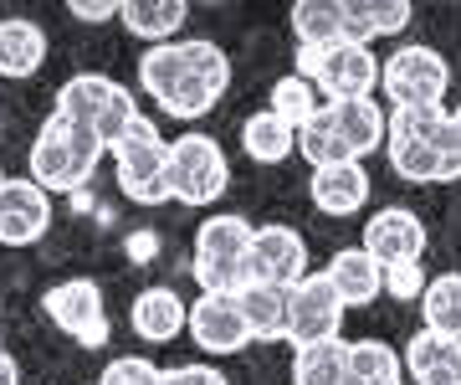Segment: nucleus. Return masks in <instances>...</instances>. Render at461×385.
<instances>
[{
    "instance_id": "obj_1",
    "label": "nucleus",
    "mask_w": 461,
    "mask_h": 385,
    "mask_svg": "<svg viewBox=\"0 0 461 385\" xmlns=\"http://www.w3.org/2000/svg\"><path fill=\"white\" fill-rule=\"evenodd\" d=\"M139 87L159 103L169 118H200L226 98L230 87V57L205 36L190 41H169V47H149L139 57Z\"/></svg>"
},
{
    "instance_id": "obj_2",
    "label": "nucleus",
    "mask_w": 461,
    "mask_h": 385,
    "mask_svg": "<svg viewBox=\"0 0 461 385\" xmlns=\"http://www.w3.org/2000/svg\"><path fill=\"white\" fill-rule=\"evenodd\" d=\"M390 170L411 185L461 180V134L446 108H390Z\"/></svg>"
},
{
    "instance_id": "obj_3",
    "label": "nucleus",
    "mask_w": 461,
    "mask_h": 385,
    "mask_svg": "<svg viewBox=\"0 0 461 385\" xmlns=\"http://www.w3.org/2000/svg\"><path fill=\"white\" fill-rule=\"evenodd\" d=\"M98 160H103V139L93 129H77V124L57 118V114H47V124L36 129L32 154H26L32 180L41 190H57V196H77L93 180Z\"/></svg>"
},
{
    "instance_id": "obj_4",
    "label": "nucleus",
    "mask_w": 461,
    "mask_h": 385,
    "mask_svg": "<svg viewBox=\"0 0 461 385\" xmlns=\"http://www.w3.org/2000/svg\"><path fill=\"white\" fill-rule=\"evenodd\" d=\"M251 226L247 216L236 211H215V216L200 221L195 232V278H200V293H241L251 283Z\"/></svg>"
},
{
    "instance_id": "obj_5",
    "label": "nucleus",
    "mask_w": 461,
    "mask_h": 385,
    "mask_svg": "<svg viewBox=\"0 0 461 385\" xmlns=\"http://www.w3.org/2000/svg\"><path fill=\"white\" fill-rule=\"evenodd\" d=\"M118 160V190L139 206H165L175 201L169 190V139H159V124L149 114H139L123 129V139L113 144Z\"/></svg>"
},
{
    "instance_id": "obj_6",
    "label": "nucleus",
    "mask_w": 461,
    "mask_h": 385,
    "mask_svg": "<svg viewBox=\"0 0 461 385\" xmlns=\"http://www.w3.org/2000/svg\"><path fill=\"white\" fill-rule=\"evenodd\" d=\"M230 185L226 150L211 134H180L169 139V190L180 206H215Z\"/></svg>"
},
{
    "instance_id": "obj_7",
    "label": "nucleus",
    "mask_w": 461,
    "mask_h": 385,
    "mask_svg": "<svg viewBox=\"0 0 461 385\" xmlns=\"http://www.w3.org/2000/svg\"><path fill=\"white\" fill-rule=\"evenodd\" d=\"M379 87L390 93L395 108H446V87H451V68L436 47H400L390 62H384V78Z\"/></svg>"
},
{
    "instance_id": "obj_8",
    "label": "nucleus",
    "mask_w": 461,
    "mask_h": 385,
    "mask_svg": "<svg viewBox=\"0 0 461 385\" xmlns=\"http://www.w3.org/2000/svg\"><path fill=\"white\" fill-rule=\"evenodd\" d=\"M41 314H47L67 339H77L83 350H103L108 335H113L108 308H103V283H93V278L51 283L47 293H41Z\"/></svg>"
},
{
    "instance_id": "obj_9",
    "label": "nucleus",
    "mask_w": 461,
    "mask_h": 385,
    "mask_svg": "<svg viewBox=\"0 0 461 385\" xmlns=\"http://www.w3.org/2000/svg\"><path fill=\"white\" fill-rule=\"evenodd\" d=\"M344 298L333 293L329 272H308L303 283L293 288V318H287V344L303 350V344H323V339H339L344 329Z\"/></svg>"
},
{
    "instance_id": "obj_10",
    "label": "nucleus",
    "mask_w": 461,
    "mask_h": 385,
    "mask_svg": "<svg viewBox=\"0 0 461 385\" xmlns=\"http://www.w3.org/2000/svg\"><path fill=\"white\" fill-rule=\"evenodd\" d=\"M426 221L405 211V206H384L364 221V242L359 247L375 257L379 268H405V262H420L426 257Z\"/></svg>"
},
{
    "instance_id": "obj_11",
    "label": "nucleus",
    "mask_w": 461,
    "mask_h": 385,
    "mask_svg": "<svg viewBox=\"0 0 461 385\" xmlns=\"http://www.w3.org/2000/svg\"><path fill=\"white\" fill-rule=\"evenodd\" d=\"M379 78H384V62L375 51L359 47V41H339V47L323 51V68H318L313 87H323L329 103H354V98H375Z\"/></svg>"
},
{
    "instance_id": "obj_12",
    "label": "nucleus",
    "mask_w": 461,
    "mask_h": 385,
    "mask_svg": "<svg viewBox=\"0 0 461 385\" xmlns=\"http://www.w3.org/2000/svg\"><path fill=\"white\" fill-rule=\"evenodd\" d=\"M185 335L195 339V350H205V354H241L251 344V329H247V318H241L236 293H200L190 303Z\"/></svg>"
},
{
    "instance_id": "obj_13",
    "label": "nucleus",
    "mask_w": 461,
    "mask_h": 385,
    "mask_svg": "<svg viewBox=\"0 0 461 385\" xmlns=\"http://www.w3.org/2000/svg\"><path fill=\"white\" fill-rule=\"evenodd\" d=\"M251 283H272V288H297L308 278V242L293 226H257L251 236Z\"/></svg>"
},
{
    "instance_id": "obj_14",
    "label": "nucleus",
    "mask_w": 461,
    "mask_h": 385,
    "mask_svg": "<svg viewBox=\"0 0 461 385\" xmlns=\"http://www.w3.org/2000/svg\"><path fill=\"white\" fill-rule=\"evenodd\" d=\"M51 226V190L26 175V180L0 185V247H32Z\"/></svg>"
},
{
    "instance_id": "obj_15",
    "label": "nucleus",
    "mask_w": 461,
    "mask_h": 385,
    "mask_svg": "<svg viewBox=\"0 0 461 385\" xmlns=\"http://www.w3.org/2000/svg\"><path fill=\"white\" fill-rule=\"evenodd\" d=\"M123 93V83H113L108 72H77V78H67L57 87V108L51 114L67 118V124H77V129H93L98 134L103 114L113 108V98Z\"/></svg>"
},
{
    "instance_id": "obj_16",
    "label": "nucleus",
    "mask_w": 461,
    "mask_h": 385,
    "mask_svg": "<svg viewBox=\"0 0 461 385\" xmlns=\"http://www.w3.org/2000/svg\"><path fill=\"white\" fill-rule=\"evenodd\" d=\"M129 324L133 335L144 339V344H169V339L185 335V324H190V303L175 293V288H144L129 308Z\"/></svg>"
},
{
    "instance_id": "obj_17",
    "label": "nucleus",
    "mask_w": 461,
    "mask_h": 385,
    "mask_svg": "<svg viewBox=\"0 0 461 385\" xmlns=\"http://www.w3.org/2000/svg\"><path fill=\"white\" fill-rule=\"evenodd\" d=\"M329 118H333V129H339V139H344L348 160H359V165H364V154L384 150V139H390V114L375 98L329 103Z\"/></svg>"
},
{
    "instance_id": "obj_18",
    "label": "nucleus",
    "mask_w": 461,
    "mask_h": 385,
    "mask_svg": "<svg viewBox=\"0 0 461 385\" xmlns=\"http://www.w3.org/2000/svg\"><path fill=\"white\" fill-rule=\"evenodd\" d=\"M308 196H313V206L323 216H354V211H364V201H369V170H364L359 160L313 170Z\"/></svg>"
},
{
    "instance_id": "obj_19",
    "label": "nucleus",
    "mask_w": 461,
    "mask_h": 385,
    "mask_svg": "<svg viewBox=\"0 0 461 385\" xmlns=\"http://www.w3.org/2000/svg\"><path fill=\"white\" fill-rule=\"evenodd\" d=\"M323 272H329L333 293L344 298V308H369V303L384 293V268H379L364 247H339Z\"/></svg>"
},
{
    "instance_id": "obj_20",
    "label": "nucleus",
    "mask_w": 461,
    "mask_h": 385,
    "mask_svg": "<svg viewBox=\"0 0 461 385\" xmlns=\"http://www.w3.org/2000/svg\"><path fill=\"white\" fill-rule=\"evenodd\" d=\"M241 318H247L251 339L262 344H282L287 339V318H293V288H272V283H247L236 293Z\"/></svg>"
},
{
    "instance_id": "obj_21",
    "label": "nucleus",
    "mask_w": 461,
    "mask_h": 385,
    "mask_svg": "<svg viewBox=\"0 0 461 385\" xmlns=\"http://www.w3.org/2000/svg\"><path fill=\"white\" fill-rule=\"evenodd\" d=\"M190 16V5L185 0H118V21H123V32L149 41V47H169V41H180V26Z\"/></svg>"
},
{
    "instance_id": "obj_22",
    "label": "nucleus",
    "mask_w": 461,
    "mask_h": 385,
    "mask_svg": "<svg viewBox=\"0 0 461 385\" xmlns=\"http://www.w3.org/2000/svg\"><path fill=\"white\" fill-rule=\"evenodd\" d=\"M47 62V32L26 16L0 21V78H32Z\"/></svg>"
},
{
    "instance_id": "obj_23",
    "label": "nucleus",
    "mask_w": 461,
    "mask_h": 385,
    "mask_svg": "<svg viewBox=\"0 0 461 385\" xmlns=\"http://www.w3.org/2000/svg\"><path fill=\"white\" fill-rule=\"evenodd\" d=\"M411 0H344V36L369 47L375 36H395L411 26Z\"/></svg>"
},
{
    "instance_id": "obj_24",
    "label": "nucleus",
    "mask_w": 461,
    "mask_h": 385,
    "mask_svg": "<svg viewBox=\"0 0 461 385\" xmlns=\"http://www.w3.org/2000/svg\"><path fill=\"white\" fill-rule=\"evenodd\" d=\"M241 150H247V160H257V165H282V160L297 150V129L282 114L262 108V114H251L247 124H241Z\"/></svg>"
},
{
    "instance_id": "obj_25",
    "label": "nucleus",
    "mask_w": 461,
    "mask_h": 385,
    "mask_svg": "<svg viewBox=\"0 0 461 385\" xmlns=\"http://www.w3.org/2000/svg\"><path fill=\"white\" fill-rule=\"evenodd\" d=\"M344 385H405V354L384 339H359V344H348Z\"/></svg>"
},
{
    "instance_id": "obj_26",
    "label": "nucleus",
    "mask_w": 461,
    "mask_h": 385,
    "mask_svg": "<svg viewBox=\"0 0 461 385\" xmlns=\"http://www.w3.org/2000/svg\"><path fill=\"white\" fill-rule=\"evenodd\" d=\"M297 47H339L344 36V0H297L293 5Z\"/></svg>"
},
{
    "instance_id": "obj_27",
    "label": "nucleus",
    "mask_w": 461,
    "mask_h": 385,
    "mask_svg": "<svg viewBox=\"0 0 461 385\" xmlns=\"http://www.w3.org/2000/svg\"><path fill=\"white\" fill-rule=\"evenodd\" d=\"M344 380H348V344L344 339H323V344L293 350V385H344Z\"/></svg>"
},
{
    "instance_id": "obj_28",
    "label": "nucleus",
    "mask_w": 461,
    "mask_h": 385,
    "mask_svg": "<svg viewBox=\"0 0 461 385\" xmlns=\"http://www.w3.org/2000/svg\"><path fill=\"white\" fill-rule=\"evenodd\" d=\"M420 318H426V329H436V335L461 344V272L430 278L426 298H420Z\"/></svg>"
},
{
    "instance_id": "obj_29",
    "label": "nucleus",
    "mask_w": 461,
    "mask_h": 385,
    "mask_svg": "<svg viewBox=\"0 0 461 385\" xmlns=\"http://www.w3.org/2000/svg\"><path fill=\"white\" fill-rule=\"evenodd\" d=\"M297 154H303L313 170H329V165H344V160H348L344 139H339V129H333V118H329V103H323L303 129H297Z\"/></svg>"
},
{
    "instance_id": "obj_30",
    "label": "nucleus",
    "mask_w": 461,
    "mask_h": 385,
    "mask_svg": "<svg viewBox=\"0 0 461 385\" xmlns=\"http://www.w3.org/2000/svg\"><path fill=\"white\" fill-rule=\"evenodd\" d=\"M267 108H272V114H282L293 129H303V124H308L323 103H318V87L308 83V78L287 72V78H277V83H272V103H267Z\"/></svg>"
},
{
    "instance_id": "obj_31",
    "label": "nucleus",
    "mask_w": 461,
    "mask_h": 385,
    "mask_svg": "<svg viewBox=\"0 0 461 385\" xmlns=\"http://www.w3.org/2000/svg\"><path fill=\"white\" fill-rule=\"evenodd\" d=\"M456 350H461L456 339H446V335H436V329H426V324H420V329H415V335L405 339V370H411L415 380H420L426 370L446 365V360H451Z\"/></svg>"
},
{
    "instance_id": "obj_32",
    "label": "nucleus",
    "mask_w": 461,
    "mask_h": 385,
    "mask_svg": "<svg viewBox=\"0 0 461 385\" xmlns=\"http://www.w3.org/2000/svg\"><path fill=\"white\" fill-rule=\"evenodd\" d=\"M165 380V370L154 365V360H139V354H118L103 365V380L98 385H159Z\"/></svg>"
},
{
    "instance_id": "obj_33",
    "label": "nucleus",
    "mask_w": 461,
    "mask_h": 385,
    "mask_svg": "<svg viewBox=\"0 0 461 385\" xmlns=\"http://www.w3.org/2000/svg\"><path fill=\"white\" fill-rule=\"evenodd\" d=\"M426 268L420 262H405V268H384V293L395 303H411V298H426Z\"/></svg>"
},
{
    "instance_id": "obj_34",
    "label": "nucleus",
    "mask_w": 461,
    "mask_h": 385,
    "mask_svg": "<svg viewBox=\"0 0 461 385\" xmlns=\"http://www.w3.org/2000/svg\"><path fill=\"white\" fill-rule=\"evenodd\" d=\"M159 385H230V380L215 365H175V370H165Z\"/></svg>"
},
{
    "instance_id": "obj_35",
    "label": "nucleus",
    "mask_w": 461,
    "mask_h": 385,
    "mask_svg": "<svg viewBox=\"0 0 461 385\" xmlns=\"http://www.w3.org/2000/svg\"><path fill=\"white\" fill-rule=\"evenodd\" d=\"M72 21H113L118 16V0H72L67 5Z\"/></svg>"
},
{
    "instance_id": "obj_36",
    "label": "nucleus",
    "mask_w": 461,
    "mask_h": 385,
    "mask_svg": "<svg viewBox=\"0 0 461 385\" xmlns=\"http://www.w3.org/2000/svg\"><path fill=\"white\" fill-rule=\"evenodd\" d=\"M415 385H461V350L451 354V360H446V365L426 370V375H420V380H415Z\"/></svg>"
},
{
    "instance_id": "obj_37",
    "label": "nucleus",
    "mask_w": 461,
    "mask_h": 385,
    "mask_svg": "<svg viewBox=\"0 0 461 385\" xmlns=\"http://www.w3.org/2000/svg\"><path fill=\"white\" fill-rule=\"evenodd\" d=\"M154 252H159V236L154 232H133L129 236V262H149Z\"/></svg>"
},
{
    "instance_id": "obj_38",
    "label": "nucleus",
    "mask_w": 461,
    "mask_h": 385,
    "mask_svg": "<svg viewBox=\"0 0 461 385\" xmlns=\"http://www.w3.org/2000/svg\"><path fill=\"white\" fill-rule=\"evenodd\" d=\"M0 385H21V370H16L11 354H0Z\"/></svg>"
},
{
    "instance_id": "obj_39",
    "label": "nucleus",
    "mask_w": 461,
    "mask_h": 385,
    "mask_svg": "<svg viewBox=\"0 0 461 385\" xmlns=\"http://www.w3.org/2000/svg\"><path fill=\"white\" fill-rule=\"evenodd\" d=\"M451 124H456V134H461V108H456V114H451Z\"/></svg>"
},
{
    "instance_id": "obj_40",
    "label": "nucleus",
    "mask_w": 461,
    "mask_h": 385,
    "mask_svg": "<svg viewBox=\"0 0 461 385\" xmlns=\"http://www.w3.org/2000/svg\"><path fill=\"white\" fill-rule=\"evenodd\" d=\"M0 354H5V339H0Z\"/></svg>"
},
{
    "instance_id": "obj_41",
    "label": "nucleus",
    "mask_w": 461,
    "mask_h": 385,
    "mask_svg": "<svg viewBox=\"0 0 461 385\" xmlns=\"http://www.w3.org/2000/svg\"><path fill=\"white\" fill-rule=\"evenodd\" d=\"M0 185H5V170H0Z\"/></svg>"
}]
</instances>
